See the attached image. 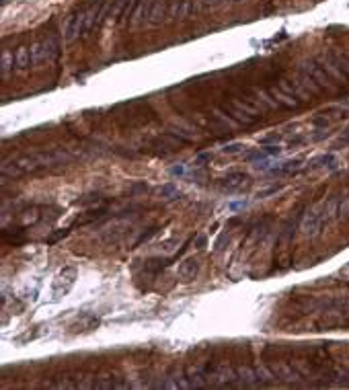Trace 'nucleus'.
<instances>
[{
  "mask_svg": "<svg viewBox=\"0 0 349 390\" xmlns=\"http://www.w3.org/2000/svg\"><path fill=\"white\" fill-rule=\"evenodd\" d=\"M16 60H18V66H21V68H23V66L27 64V50H25V48H23L21 52H18V56H16Z\"/></svg>",
  "mask_w": 349,
  "mask_h": 390,
  "instance_id": "obj_1",
  "label": "nucleus"
}]
</instances>
